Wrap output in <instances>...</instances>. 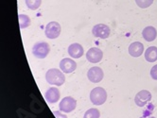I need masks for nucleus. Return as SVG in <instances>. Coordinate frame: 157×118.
<instances>
[{"label": "nucleus", "instance_id": "obj_1", "mask_svg": "<svg viewBox=\"0 0 157 118\" xmlns=\"http://www.w3.org/2000/svg\"><path fill=\"white\" fill-rule=\"evenodd\" d=\"M46 79L48 83L51 85H56V86H62L65 81V77L63 72L59 69L51 68L46 74Z\"/></svg>", "mask_w": 157, "mask_h": 118}, {"label": "nucleus", "instance_id": "obj_2", "mask_svg": "<svg viewBox=\"0 0 157 118\" xmlns=\"http://www.w3.org/2000/svg\"><path fill=\"white\" fill-rule=\"evenodd\" d=\"M107 99V92L101 87H96L90 93V100L94 105L99 106L105 103Z\"/></svg>", "mask_w": 157, "mask_h": 118}, {"label": "nucleus", "instance_id": "obj_3", "mask_svg": "<svg viewBox=\"0 0 157 118\" xmlns=\"http://www.w3.org/2000/svg\"><path fill=\"white\" fill-rule=\"evenodd\" d=\"M50 51V47L48 42H36L32 47V54L37 59H44Z\"/></svg>", "mask_w": 157, "mask_h": 118}, {"label": "nucleus", "instance_id": "obj_4", "mask_svg": "<svg viewBox=\"0 0 157 118\" xmlns=\"http://www.w3.org/2000/svg\"><path fill=\"white\" fill-rule=\"evenodd\" d=\"M61 26L57 22H50L47 25L46 30H44V34L48 39H56L58 38L61 34Z\"/></svg>", "mask_w": 157, "mask_h": 118}, {"label": "nucleus", "instance_id": "obj_5", "mask_svg": "<svg viewBox=\"0 0 157 118\" xmlns=\"http://www.w3.org/2000/svg\"><path fill=\"white\" fill-rule=\"evenodd\" d=\"M77 101L75 98H71V96H66V98H63L60 102L59 108L61 112H63L65 113H68L76 109Z\"/></svg>", "mask_w": 157, "mask_h": 118}, {"label": "nucleus", "instance_id": "obj_6", "mask_svg": "<svg viewBox=\"0 0 157 118\" xmlns=\"http://www.w3.org/2000/svg\"><path fill=\"white\" fill-rule=\"evenodd\" d=\"M92 33L96 38L107 39L110 35V28L104 24H98L94 26L92 29Z\"/></svg>", "mask_w": 157, "mask_h": 118}, {"label": "nucleus", "instance_id": "obj_7", "mask_svg": "<svg viewBox=\"0 0 157 118\" xmlns=\"http://www.w3.org/2000/svg\"><path fill=\"white\" fill-rule=\"evenodd\" d=\"M87 77H88V79L92 83H98L99 81L102 80V79L104 77V74H103V71L101 68L95 66V67H92L88 70Z\"/></svg>", "mask_w": 157, "mask_h": 118}, {"label": "nucleus", "instance_id": "obj_8", "mask_svg": "<svg viewBox=\"0 0 157 118\" xmlns=\"http://www.w3.org/2000/svg\"><path fill=\"white\" fill-rule=\"evenodd\" d=\"M151 99V94L147 90H142L138 92L134 98V102L139 107H144L147 105Z\"/></svg>", "mask_w": 157, "mask_h": 118}, {"label": "nucleus", "instance_id": "obj_9", "mask_svg": "<svg viewBox=\"0 0 157 118\" xmlns=\"http://www.w3.org/2000/svg\"><path fill=\"white\" fill-rule=\"evenodd\" d=\"M103 57V53L98 47H92L90 48L86 53V59L88 61L92 63H98V61H101Z\"/></svg>", "mask_w": 157, "mask_h": 118}, {"label": "nucleus", "instance_id": "obj_10", "mask_svg": "<svg viewBox=\"0 0 157 118\" xmlns=\"http://www.w3.org/2000/svg\"><path fill=\"white\" fill-rule=\"evenodd\" d=\"M60 68L63 73H72L77 68V62L69 58H64L60 62Z\"/></svg>", "mask_w": 157, "mask_h": 118}, {"label": "nucleus", "instance_id": "obj_11", "mask_svg": "<svg viewBox=\"0 0 157 118\" xmlns=\"http://www.w3.org/2000/svg\"><path fill=\"white\" fill-rule=\"evenodd\" d=\"M129 53H130L131 56H132L134 58L140 57L144 53V46H143V44L140 42H132V44H131L130 46H129Z\"/></svg>", "mask_w": 157, "mask_h": 118}, {"label": "nucleus", "instance_id": "obj_12", "mask_svg": "<svg viewBox=\"0 0 157 118\" xmlns=\"http://www.w3.org/2000/svg\"><path fill=\"white\" fill-rule=\"evenodd\" d=\"M83 53H84L83 47L80 44H77V42H75V44H72L68 47V54L73 59L81 58L83 55Z\"/></svg>", "mask_w": 157, "mask_h": 118}, {"label": "nucleus", "instance_id": "obj_13", "mask_svg": "<svg viewBox=\"0 0 157 118\" xmlns=\"http://www.w3.org/2000/svg\"><path fill=\"white\" fill-rule=\"evenodd\" d=\"M60 91L58 90V88H55V87H51L49 88L46 94H44V96H46V99L48 102L49 103H56L58 102L59 99H60Z\"/></svg>", "mask_w": 157, "mask_h": 118}, {"label": "nucleus", "instance_id": "obj_14", "mask_svg": "<svg viewBox=\"0 0 157 118\" xmlns=\"http://www.w3.org/2000/svg\"><path fill=\"white\" fill-rule=\"evenodd\" d=\"M142 36L147 42H152V41H154L156 39L157 31H156L155 28L150 26V27H147V28H145L143 29Z\"/></svg>", "mask_w": 157, "mask_h": 118}, {"label": "nucleus", "instance_id": "obj_15", "mask_svg": "<svg viewBox=\"0 0 157 118\" xmlns=\"http://www.w3.org/2000/svg\"><path fill=\"white\" fill-rule=\"evenodd\" d=\"M145 60L149 62H153L157 61V47L150 46L145 51Z\"/></svg>", "mask_w": 157, "mask_h": 118}, {"label": "nucleus", "instance_id": "obj_16", "mask_svg": "<svg viewBox=\"0 0 157 118\" xmlns=\"http://www.w3.org/2000/svg\"><path fill=\"white\" fill-rule=\"evenodd\" d=\"M30 18L26 14H19V25L20 28H26L30 25Z\"/></svg>", "mask_w": 157, "mask_h": 118}, {"label": "nucleus", "instance_id": "obj_17", "mask_svg": "<svg viewBox=\"0 0 157 118\" xmlns=\"http://www.w3.org/2000/svg\"><path fill=\"white\" fill-rule=\"evenodd\" d=\"M41 4H42V0H26L27 7L31 10H35L39 9Z\"/></svg>", "mask_w": 157, "mask_h": 118}, {"label": "nucleus", "instance_id": "obj_18", "mask_svg": "<svg viewBox=\"0 0 157 118\" xmlns=\"http://www.w3.org/2000/svg\"><path fill=\"white\" fill-rule=\"evenodd\" d=\"M99 116H100L99 111L96 108H92L85 112L83 118H99Z\"/></svg>", "mask_w": 157, "mask_h": 118}, {"label": "nucleus", "instance_id": "obj_19", "mask_svg": "<svg viewBox=\"0 0 157 118\" xmlns=\"http://www.w3.org/2000/svg\"><path fill=\"white\" fill-rule=\"evenodd\" d=\"M136 3L137 4L139 8L146 9V8H149L153 3V0H136Z\"/></svg>", "mask_w": 157, "mask_h": 118}, {"label": "nucleus", "instance_id": "obj_20", "mask_svg": "<svg viewBox=\"0 0 157 118\" xmlns=\"http://www.w3.org/2000/svg\"><path fill=\"white\" fill-rule=\"evenodd\" d=\"M151 78L153 79L157 80V64L151 68Z\"/></svg>", "mask_w": 157, "mask_h": 118}, {"label": "nucleus", "instance_id": "obj_21", "mask_svg": "<svg viewBox=\"0 0 157 118\" xmlns=\"http://www.w3.org/2000/svg\"><path fill=\"white\" fill-rule=\"evenodd\" d=\"M54 115L56 116V118H67V116L63 113H62L61 112H58V111H54Z\"/></svg>", "mask_w": 157, "mask_h": 118}, {"label": "nucleus", "instance_id": "obj_22", "mask_svg": "<svg viewBox=\"0 0 157 118\" xmlns=\"http://www.w3.org/2000/svg\"><path fill=\"white\" fill-rule=\"evenodd\" d=\"M145 118H155V117H153V116H151V117H146V116H145Z\"/></svg>", "mask_w": 157, "mask_h": 118}]
</instances>
